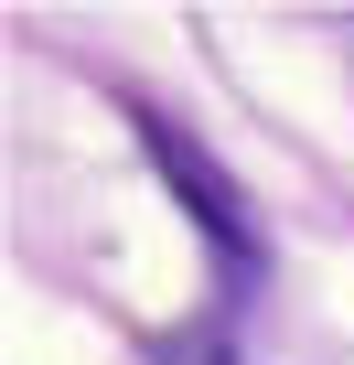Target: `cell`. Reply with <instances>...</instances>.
Masks as SVG:
<instances>
[{"instance_id":"obj_1","label":"cell","mask_w":354,"mask_h":365,"mask_svg":"<svg viewBox=\"0 0 354 365\" xmlns=\"http://www.w3.org/2000/svg\"><path fill=\"white\" fill-rule=\"evenodd\" d=\"M140 140H150V161H161V182H172V194H183V215L226 247V269H258L269 258V237H258V215H247V194H236V182H226V161L215 150H194L183 129H172V118H140Z\"/></svg>"},{"instance_id":"obj_2","label":"cell","mask_w":354,"mask_h":365,"mask_svg":"<svg viewBox=\"0 0 354 365\" xmlns=\"http://www.w3.org/2000/svg\"><path fill=\"white\" fill-rule=\"evenodd\" d=\"M161 365H226V344H215V333H172V344H161Z\"/></svg>"}]
</instances>
